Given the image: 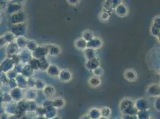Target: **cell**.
Instances as JSON below:
<instances>
[{
  "label": "cell",
  "instance_id": "1",
  "mask_svg": "<svg viewBox=\"0 0 160 119\" xmlns=\"http://www.w3.org/2000/svg\"><path fill=\"white\" fill-rule=\"evenodd\" d=\"M7 3L5 0H0V8H4L6 6Z\"/></svg>",
  "mask_w": 160,
  "mask_h": 119
},
{
  "label": "cell",
  "instance_id": "2",
  "mask_svg": "<svg viewBox=\"0 0 160 119\" xmlns=\"http://www.w3.org/2000/svg\"><path fill=\"white\" fill-rule=\"evenodd\" d=\"M10 1H11V2H12L19 4V3H20L22 1H23V0H10Z\"/></svg>",
  "mask_w": 160,
  "mask_h": 119
}]
</instances>
